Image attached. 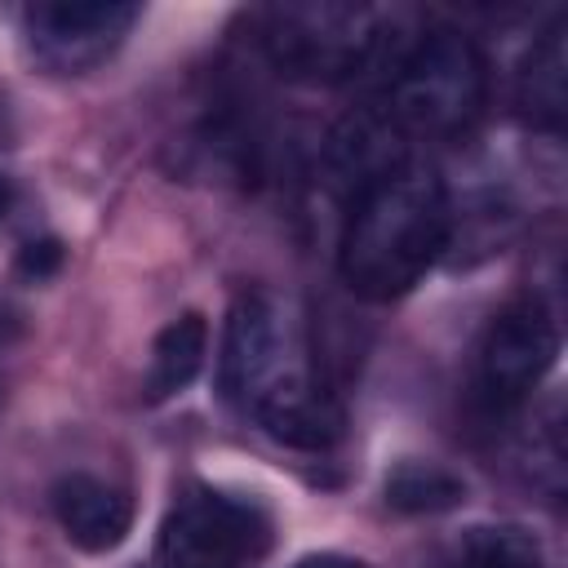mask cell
<instances>
[{
  "mask_svg": "<svg viewBox=\"0 0 568 568\" xmlns=\"http://www.w3.org/2000/svg\"><path fill=\"white\" fill-rule=\"evenodd\" d=\"M209 355V324L200 315H178L173 324L160 328L151 346V368H146V399L160 404L195 382Z\"/></svg>",
  "mask_w": 568,
  "mask_h": 568,
  "instance_id": "7c38bea8",
  "label": "cell"
},
{
  "mask_svg": "<svg viewBox=\"0 0 568 568\" xmlns=\"http://www.w3.org/2000/svg\"><path fill=\"white\" fill-rule=\"evenodd\" d=\"M515 106L537 129H559L568 106V53H564V27H550L532 53L519 67L515 80Z\"/></svg>",
  "mask_w": 568,
  "mask_h": 568,
  "instance_id": "8fae6325",
  "label": "cell"
},
{
  "mask_svg": "<svg viewBox=\"0 0 568 568\" xmlns=\"http://www.w3.org/2000/svg\"><path fill=\"white\" fill-rule=\"evenodd\" d=\"M53 515H58V528L67 532V541L75 550H89V555L115 550L133 528V501L93 475L58 479L53 484Z\"/></svg>",
  "mask_w": 568,
  "mask_h": 568,
  "instance_id": "30bf717a",
  "label": "cell"
},
{
  "mask_svg": "<svg viewBox=\"0 0 568 568\" xmlns=\"http://www.w3.org/2000/svg\"><path fill=\"white\" fill-rule=\"evenodd\" d=\"M9 200H13V191H9V182H4V173H0V217H4V209H9Z\"/></svg>",
  "mask_w": 568,
  "mask_h": 568,
  "instance_id": "e0dca14e",
  "label": "cell"
},
{
  "mask_svg": "<svg viewBox=\"0 0 568 568\" xmlns=\"http://www.w3.org/2000/svg\"><path fill=\"white\" fill-rule=\"evenodd\" d=\"M133 22L138 4L124 0H44L27 9V44L49 71L80 75L106 62Z\"/></svg>",
  "mask_w": 568,
  "mask_h": 568,
  "instance_id": "5b68a950",
  "label": "cell"
},
{
  "mask_svg": "<svg viewBox=\"0 0 568 568\" xmlns=\"http://www.w3.org/2000/svg\"><path fill=\"white\" fill-rule=\"evenodd\" d=\"M266 53L293 80H351L382 53V18L364 4H280L266 13Z\"/></svg>",
  "mask_w": 568,
  "mask_h": 568,
  "instance_id": "3957f363",
  "label": "cell"
},
{
  "mask_svg": "<svg viewBox=\"0 0 568 568\" xmlns=\"http://www.w3.org/2000/svg\"><path fill=\"white\" fill-rule=\"evenodd\" d=\"M448 244V195L435 169L404 160L368 182L342 231V280L355 297L390 302L408 293Z\"/></svg>",
  "mask_w": 568,
  "mask_h": 568,
  "instance_id": "6da1fadb",
  "label": "cell"
},
{
  "mask_svg": "<svg viewBox=\"0 0 568 568\" xmlns=\"http://www.w3.org/2000/svg\"><path fill=\"white\" fill-rule=\"evenodd\" d=\"M466 501L462 475L435 462H399L386 475V506L399 515H444Z\"/></svg>",
  "mask_w": 568,
  "mask_h": 568,
  "instance_id": "4fadbf2b",
  "label": "cell"
},
{
  "mask_svg": "<svg viewBox=\"0 0 568 568\" xmlns=\"http://www.w3.org/2000/svg\"><path fill=\"white\" fill-rule=\"evenodd\" d=\"M559 328L537 297H519L497 311L479 346V390L488 404H519L555 364Z\"/></svg>",
  "mask_w": 568,
  "mask_h": 568,
  "instance_id": "8992f818",
  "label": "cell"
},
{
  "mask_svg": "<svg viewBox=\"0 0 568 568\" xmlns=\"http://www.w3.org/2000/svg\"><path fill=\"white\" fill-rule=\"evenodd\" d=\"M217 377H222L226 399H240V404H253L280 377V328L262 293H244L226 311Z\"/></svg>",
  "mask_w": 568,
  "mask_h": 568,
  "instance_id": "52a82bcc",
  "label": "cell"
},
{
  "mask_svg": "<svg viewBox=\"0 0 568 568\" xmlns=\"http://www.w3.org/2000/svg\"><path fill=\"white\" fill-rule=\"evenodd\" d=\"M288 568H373V564H364V559H355V555L320 550V555H302V559H297V564H288Z\"/></svg>",
  "mask_w": 568,
  "mask_h": 568,
  "instance_id": "2e32d148",
  "label": "cell"
},
{
  "mask_svg": "<svg viewBox=\"0 0 568 568\" xmlns=\"http://www.w3.org/2000/svg\"><path fill=\"white\" fill-rule=\"evenodd\" d=\"M58 266H62V244H58L53 235L27 240V244L18 248V271H22L27 280H49V275H58Z\"/></svg>",
  "mask_w": 568,
  "mask_h": 568,
  "instance_id": "9a60e30c",
  "label": "cell"
},
{
  "mask_svg": "<svg viewBox=\"0 0 568 568\" xmlns=\"http://www.w3.org/2000/svg\"><path fill=\"white\" fill-rule=\"evenodd\" d=\"M164 568H248L271 550V519L257 501L191 488L160 524Z\"/></svg>",
  "mask_w": 568,
  "mask_h": 568,
  "instance_id": "277c9868",
  "label": "cell"
},
{
  "mask_svg": "<svg viewBox=\"0 0 568 568\" xmlns=\"http://www.w3.org/2000/svg\"><path fill=\"white\" fill-rule=\"evenodd\" d=\"M253 413L262 422V430L288 448H333L346 430V413L337 404V395L302 373H280L257 399Z\"/></svg>",
  "mask_w": 568,
  "mask_h": 568,
  "instance_id": "ba28073f",
  "label": "cell"
},
{
  "mask_svg": "<svg viewBox=\"0 0 568 568\" xmlns=\"http://www.w3.org/2000/svg\"><path fill=\"white\" fill-rule=\"evenodd\" d=\"M408 160L404 151V129L395 124L390 111H377V106H359L351 111L333 133H328V146H324V169L328 178L342 186V191H364L368 182H377L382 173L399 169Z\"/></svg>",
  "mask_w": 568,
  "mask_h": 568,
  "instance_id": "9c48e42d",
  "label": "cell"
},
{
  "mask_svg": "<svg viewBox=\"0 0 568 568\" xmlns=\"http://www.w3.org/2000/svg\"><path fill=\"white\" fill-rule=\"evenodd\" d=\"M462 568H546V555L519 524H479L462 537Z\"/></svg>",
  "mask_w": 568,
  "mask_h": 568,
  "instance_id": "5bb4252c",
  "label": "cell"
},
{
  "mask_svg": "<svg viewBox=\"0 0 568 568\" xmlns=\"http://www.w3.org/2000/svg\"><path fill=\"white\" fill-rule=\"evenodd\" d=\"M484 106V58L457 31L422 36L390 75V102L399 129L417 133H457Z\"/></svg>",
  "mask_w": 568,
  "mask_h": 568,
  "instance_id": "7a4b0ae2",
  "label": "cell"
}]
</instances>
